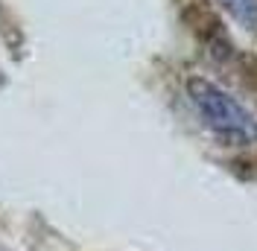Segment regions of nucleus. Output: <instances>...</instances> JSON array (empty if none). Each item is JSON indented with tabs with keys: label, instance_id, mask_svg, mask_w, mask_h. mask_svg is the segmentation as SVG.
<instances>
[{
	"label": "nucleus",
	"instance_id": "obj_2",
	"mask_svg": "<svg viewBox=\"0 0 257 251\" xmlns=\"http://www.w3.org/2000/svg\"><path fill=\"white\" fill-rule=\"evenodd\" d=\"M219 6L240 24L242 30L257 32V0H219Z\"/></svg>",
	"mask_w": 257,
	"mask_h": 251
},
{
	"label": "nucleus",
	"instance_id": "obj_1",
	"mask_svg": "<svg viewBox=\"0 0 257 251\" xmlns=\"http://www.w3.org/2000/svg\"><path fill=\"white\" fill-rule=\"evenodd\" d=\"M187 99L193 102L196 114L202 117V123L219 141L231 143V146H254L257 143L254 111L245 102H240L231 91H225L222 85L205 76H190L187 79Z\"/></svg>",
	"mask_w": 257,
	"mask_h": 251
}]
</instances>
